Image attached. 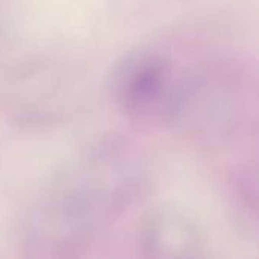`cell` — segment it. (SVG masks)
<instances>
[{
	"instance_id": "obj_1",
	"label": "cell",
	"mask_w": 259,
	"mask_h": 259,
	"mask_svg": "<svg viewBox=\"0 0 259 259\" xmlns=\"http://www.w3.org/2000/svg\"><path fill=\"white\" fill-rule=\"evenodd\" d=\"M144 162L118 138L102 140L76 155L39 191L23 222L29 255H77L141 196Z\"/></svg>"
},
{
	"instance_id": "obj_2",
	"label": "cell",
	"mask_w": 259,
	"mask_h": 259,
	"mask_svg": "<svg viewBox=\"0 0 259 259\" xmlns=\"http://www.w3.org/2000/svg\"><path fill=\"white\" fill-rule=\"evenodd\" d=\"M106 88L114 108L144 126L175 123L190 97L178 59L158 47H137L120 56L109 70Z\"/></svg>"
},
{
	"instance_id": "obj_3",
	"label": "cell",
	"mask_w": 259,
	"mask_h": 259,
	"mask_svg": "<svg viewBox=\"0 0 259 259\" xmlns=\"http://www.w3.org/2000/svg\"><path fill=\"white\" fill-rule=\"evenodd\" d=\"M138 246L150 258H202L206 255L202 228L176 208H159L147 214L138 229Z\"/></svg>"
}]
</instances>
